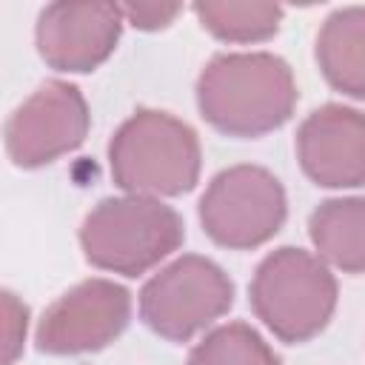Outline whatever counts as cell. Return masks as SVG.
Instances as JSON below:
<instances>
[{
	"label": "cell",
	"instance_id": "obj_1",
	"mask_svg": "<svg viewBox=\"0 0 365 365\" xmlns=\"http://www.w3.org/2000/svg\"><path fill=\"white\" fill-rule=\"evenodd\" d=\"M197 103L217 131L259 137L291 117L297 83L288 63L274 54H220L200 74Z\"/></svg>",
	"mask_w": 365,
	"mask_h": 365
},
{
	"label": "cell",
	"instance_id": "obj_2",
	"mask_svg": "<svg viewBox=\"0 0 365 365\" xmlns=\"http://www.w3.org/2000/svg\"><path fill=\"white\" fill-rule=\"evenodd\" d=\"M114 182L137 197L191 191L200 177V143L182 120L143 108L128 117L108 145Z\"/></svg>",
	"mask_w": 365,
	"mask_h": 365
},
{
	"label": "cell",
	"instance_id": "obj_3",
	"mask_svg": "<svg viewBox=\"0 0 365 365\" xmlns=\"http://www.w3.org/2000/svg\"><path fill=\"white\" fill-rule=\"evenodd\" d=\"M80 242L91 265L137 277L182 242V222L160 200L131 194L103 200L86 217Z\"/></svg>",
	"mask_w": 365,
	"mask_h": 365
},
{
	"label": "cell",
	"instance_id": "obj_4",
	"mask_svg": "<svg viewBox=\"0 0 365 365\" xmlns=\"http://www.w3.org/2000/svg\"><path fill=\"white\" fill-rule=\"evenodd\" d=\"M251 305L282 342H305L328 325L336 305V279L308 251L285 245L259 262Z\"/></svg>",
	"mask_w": 365,
	"mask_h": 365
},
{
	"label": "cell",
	"instance_id": "obj_5",
	"mask_svg": "<svg viewBox=\"0 0 365 365\" xmlns=\"http://www.w3.org/2000/svg\"><path fill=\"white\" fill-rule=\"evenodd\" d=\"M234 302V285L225 271L197 254H185L154 274L140 294L145 325L174 342H185Z\"/></svg>",
	"mask_w": 365,
	"mask_h": 365
},
{
	"label": "cell",
	"instance_id": "obj_6",
	"mask_svg": "<svg viewBox=\"0 0 365 365\" xmlns=\"http://www.w3.org/2000/svg\"><path fill=\"white\" fill-rule=\"evenodd\" d=\"M205 234L225 248H254L271 240L285 220V191L259 165L220 171L200 200Z\"/></svg>",
	"mask_w": 365,
	"mask_h": 365
},
{
	"label": "cell",
	"instance_id": "obj_7",
	"mask_svg": "<svg viewBox=\"0 0 365 365\" xmlns=\"http://www.w3.org/2000/svg\"><path fill=\"white\" fill-rule=\"evenodd\" d=\"M88 131V108L77 86L43 83L6 123V151L23 168H37L77 148Z\"/></svg>",
	"mask_w": 365,
	"mask_h": 365
},
{
	"label": "cell",
	"instance_id": "obj_8",
	"mask_svg": "<svg viewBox=\"0 0 365 365\" xmlns=\"http://www.w3.org/2000/svg\"><path fill=\"white\" fill-rule=\"evenodd\" d=\"M131 299L123 285L86 279L46 308L37 325V348L46 354H83L108 345L128 322Z\"/></svg>",
	"mask_w": 365,
	"mask_h": 365
},
{
	"label": "cell",
	"instance_id": "obj_9",
	"mask_svg": "<svg viewBox=\"0 0 365 365\" xmlns=\"http://www.w3.org/2000/svg\"><path fill=\"white\" fill-rule=\"evenodd\" d=\"M120 26L114 3H51L37 20V48L57 71H91L114 51Z\"/></svg>",
	"mask_w": 365,
	"mask_h": 365
},
{
	"label": "cell",
	"instance_id": "obj_10",
	"mask_svg": "<svg viewBox=\"0 0 365 365\" xmlns=\"http://www.w3.org/2000/svg\"><path fill=\"white\" fill-rule=\"evenodd\" d=\"M297 151L305 174L328 188L365 182V114L348 106H322L299 125Z\"/></svg>",
	"mask_w": 365,
	"mask_h": 365
},
{
	"label": "cell",
	"instance_id": "obj_11",
	"mask_svg": "<svg viewBox=\"0 0 365 365\" xmlns=\"http://www.w3.org/2000/svg\"><path fill=\"white\" fill-rule=\"evenodd\" d=\"M317 60L336 91L365 100V6L339 9L322 23Z\"/></svg>",
	"mask_w": 365,
	"mask_h": 365
},
{
	"label": "cell",
	"instance_id": "obj_12",
	"mask_svg": "<svg viewBox=\"0 0 365 365\" xmlns=\"http://www.w3.org/2000/svg\"><path fill=\"white\" fill-rule=\"evenodd\" d=\"M317 251L348 274L365 271V197L325 200L308 222Z\"/></svg>",
	"mask_w": 365,
	"mask_h": 365
},
{
	"label": "cell",
	"instance_id": "obj_13",
	"mask_svg": "<svg viewBox=\"0 0 365 365\" xmlns=\"http://www.w3.org/2000/svg\"><path fill=\"white\" fill-rule=\"evenodd\" d=\"M194 11L214 37L231 43L265 40L282 20V9L277 3H197Z\"/></svg>",
	"mask_w": 365,
	"mask_h": 365
},
{
	"label": "cell",
	"instance_id": "obj_14",
	"mask_svg": "<svg viewBox=\"0 0 365 365\" xmlns=\"http://www.w3.org/2000/svg\"><path fill=\"white\" fill-rule=\"evenodd\" d=\"M188 365H279V359L254 328L245 322H228L191 351Z\"/></svg>",
	"mask_w": 365,
	"mask_h": 365
},
{
	"label": "cell",
	"instance_id": "obj_15",
	"mask_svg": "<svg viewBox=\"0 0 365 365\" xmlns=\"http://www.w3.org/2000/svg\"><path fill=\"white\" fill-rule=\"evenodd\" d=\"M26 336V305L14 299V294H3V365H11L23 348Z\"/></svg>",
	"mask_w": 365,
	"mask_h": 365
},
{
	"label": "cell",
	"instance_id": "obj_16",
	"mask_svg": "<svg viewBox=\"0 0 365 365\" xmlns=\"http://www.w3.org/2000/svg\"><path fill=\"white\" fill-rule=\"evenodd\" d=\"M120 9H123V17H128V23H134L137 29L154 31V29L168 26L180 14L182 6L180 3H128Z\"/></svg>",
	"mask_w": 365,
	"mask_h": 365
}]
</instances>
